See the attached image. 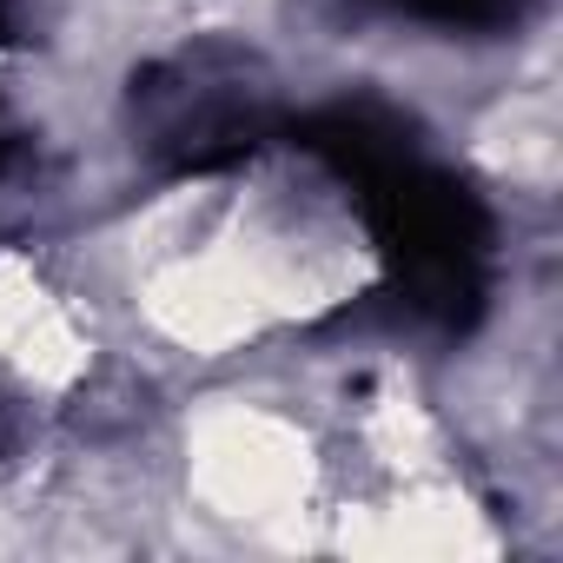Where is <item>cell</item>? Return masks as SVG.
<instances>
[{"label":"cell","instance_id":"3957f363","mask_svg":"<svg viewBox=\"0 0 563 563\" xmlns=\"http://www.w3.org/2000/svg\"><path fill=\"white\" fill-rule=\"evenodd\" d=\"M8 451H14V411L0 405V457H8Z\"/></svg>","mask_w":563,"mask_h":563},{"label":"cell","instance_id":"7a4b0ae2","mask_svg":"<svg viewBox=\"0 0 563 563\" xmlns=\"http://www.w3.org/2000/svg\"><path fill=\"white\" fill-rule=\"evenodd\" d=\"M411 14H438V21H490L504 14V0H398Z\"/></svg>","mask_w":563,"mask_h":563},{"label":"cell","instance_id":"6da1fadb","mask_svg":"<svg viewBox=\"0 0 563 563\" xmlns=\"http://www.w3.org/2000/svg\"><path fill=\"white\" fill-rule=\"evenodd\" d=\"M378 225V245L398 265V286L424 319L464 325L484 299V212L418 159L358 186Z\"/></svg>","mask_w":563,"mask_h":563}]
</instances>
